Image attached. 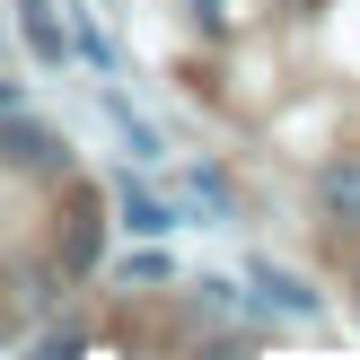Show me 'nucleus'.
Returning a JSON list of instances; mask_svg holds the SVG:
<instances>
[{
	"instance_id": "3",
	"label": "nucleus",
	"mask_w": 360,
	"mask_h": 360,
	"mask_svg": "<svg viewBox=\"0 0 360 360\" xmlns=\"http://www.w3.org/2000/svg\"><path fill=\"white\" fill-rule=\"evenodd\" d=\"M316 202L334 229H360V158H326L316 167Z\"/></svg>"
},
{
	"instance_id": "5",
	"label": "nucleus",
	"mask_w": 360,
	"mask_h": 360,
	"mask_svg": "<svg viewBox=\"0 0 360 360\" xmlns=\"http://www.w3.org/2000/svg\"><path fill=\"white\" fill-rule=\"evenodd\" d=\"M115 202H123V229H141V238H167L176 229V202H158V193H141V185H123Z\"/></svg>"
},
{
	"instance_id": "9",
	"label": "nucleus",
	"mask_w": 360,
	"mask_h": 360,
	"mask_svg": "<svg viewBox=\"0 0 360 360\" xmlns=\"http://www.w3.org/2000/svg\"><path fill=\"white\" fill-rule=\"evenodd\" d=\"M202 360H246V343H202Z\"/></svg>"
},
{
	"instance_id": "4",
	"label": "nucleus",
	"mask_w": 360,
	"mask_h": 360,
	"mask_svg": "<svg viewBox=\"0 0 360 360\" xmlns=\"http://www.w3.org/2000/svg\"><path fill=\"white\" fill-rule=\"evenodd\" d=\"M18 27H27L35 62H70V27H62V9H53V0H18Z\"/></svg>"
},
{
	"instance_id": "2",
	"label": "nucleus",
	"mask_w": 360,
	"mask_h": 360,
	"mask_svg": "<svg viewBox=\"0 0 360 360\" xmlns=\"http://www.w3.org/2000/svg\"><path fill=\"white\" fill-rule=\"evenodd\" d=\"M0 158H9V167H27V176H62L70 158H62V132H53V123H0Z\"/></svg>"
},
{
	"instance_id": "7",
	"label": "nucleus",
	"mask_w": 360,
	"mask_h": 360,
	"mask_svg": "<svg viewBox=\"0 0 360 360\" xmlns=\"http://www.w3.org/2000/svg\"><path fill=\"white\" fill-rule=\"evenodd\" d=\"M167 273H176L167 255H132V264H123V290H158V281H167Z\"/></svg>"
},
{
	"instance_id": "1",
	"label": "nucleus",
	"mask_w": 360,
	"mask_h": 360,
	"mask_svg": "<svg viewBox=\"0 0 360 360\" xmlns=\"http://www.w3.org/2000/svg\"><path fill=\"white\" fill-rule=\"evenodd\" d=\"M53 220H62V229H53V273H62V281H88V273H97V255H105V193L70 176Z\"/></svg>"
},
{
	"instance_id": "6",
	"label": "nucleus",
	"mask_w": 360,
	"mask_h": 360,
	"mask_svg": "<svg viewBox=\"0 0 360 360\" xmlns=\"http://www.w3.org/2000/svg\"><path fill=\"white\" fill-rule=\"evenodd\" d=\"M255 281L273 290V308H290V316H316V290H299L290 273H273V264H255Z\"/></svg>"
},
{
	"instance_id": "8",
	"label": "nucleus",
	"mask_w": 360,
	"mask_h": 360,
	"mask_svg": "<svg viewBox=\"0 0 360 360\" xmlns=\"http://www.w3.org/2000/svg\"><path fill=\"white\" fill-rule=\"evenodd\" d=\"M27 360H79V334H53V343H35Z\"/></svg>"
}]
</instances>
